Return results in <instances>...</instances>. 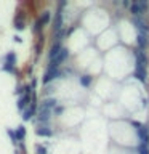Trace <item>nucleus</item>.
<instances>
[{
    "label": "nucleus",
    "instance_id": "nucleus-21",
    "mask_svg": "<svg viewBox=\"0 0 149 154\" xmlns=\"http://www.w3.org/2000/svg\"><path fill=\"white\" fill-rule=\"evenodd\" d=\"M38 19L42 21L43 26H47V24L51 21V11H50V10H45V11H42V14L38 16Z\"/></svg>",
    "mask_w": 149,
    "mask_h": 154
},
{
    "label": "nucleus",
    "instance_id": "nucleus-12",
    "mask_svg": "<svg viewBox=\"0 0 149 154\" xmlns=\"http://www.w3.org/2000/svg\"><path fill=\"white\" fill-rule=\"evenodd\" d=\"M136 133H138V138L141 141V144H149V127L147 125H143L141 128H138Z\"/></svg>",
    "mask_w": 149,
    "mask_h": 154
},
{
    "label": "nucleus",
    "instance_id": "nucleus-7",
    "mask_svg": "<svg viewBox=\"0 0 149 154\" xmlns=\"http://www.w3.org/2000/svg\"><path fill=\"white\" fill-rule=\"evenodd\" d=\"M13 26L16 31H24L26 29V21H24V11L16 10V14L13 18Z\"/></svg>",
    "mask_w": 149,
    "mask_h": 154
},
{
    "label": "nucleus",
    "instance_id": "nucleus-2",
    "mask_svg": "<svg viewBox=\"0 0 149 154\" xmlns=\"http://www.w3.org/2000/svg\"><path fill=\"white\" fill-rule=\"evenodd\" d=\"M67 58H69V50H67L66 47H62L61 51L58 53V56H56L53 61L48 63V69H59V66L67 60Z\"/></svg>",
    "mask_w": 149,
    "mask_h": 154
},
{
    "label": "nucleus",
    "instance_id": "nucleus-25",
    "mask_svg": "<svg viewBox=\"0 0 149 154\" xmlns=\"http://www.w3.org/2000/svg\"><path fill=\"white\" fill-rule=\"evenodd\" d=\"M35 152L37 154H48L47 148L43 146V144H35Z\"/></svg>",
    "mask_w": 149,
    "mask_h": 154
},
{
    "label": "nucleus",
    "instance_id": "nucleus-28",
    "mask_svg": "<svg viewBox=\"0 0 149 154\" xmlns=\"http://www.w3.org/2000/svg\"><path fill=\"white\" fill-rule=\"evenodd\" d=\"M37 84H38V80L35 79V77H32V79H31V84H29V85H31V88H32L34 91H35V88H37Z\"/></svg>",
    "mask_w": 149,
    "mask_h": 154
},
{
    "label": "nucleus",
    "instance_id": "nucleus-32",
    "mask_svg": "<svg viewBox=\"0 0 149 154\" xmlns=\"http://www.w3.org/2000/svg\"><path fill=\"white\" fill-rule=\"evenodd\" d=\"M143 106H144V108L147 106V100H146V98H143Z\"/></svg>",
    "mask_w": 149,
    "mask_h": 154
},
{
    "label": "nucleus",
    "instance_id": "nucleus-31",
    "mask_svg": "<svg viewBox=\"0 0 149 154\" xmlns=\"http://www.w3.org/2000/svg\"><path fill=\"white\" fill-rule=\"evenodd\" d=\"M13 38H14V42H16V43H21V42H23V38L19 37V35H14Z\"/></svg>",
    "mask_w": 149,
    "mask_h": 154
},
{
    "label": "nucleus",
    "instance_id": "nucleus-8",
    "mask_svg": "<svg viewBox=\"0 0 149 154\" xmlns=\"http://www.w3.org/2000/svg\"><path fill=\"white\" fill-rule=\"evenodd\" d=\"M132 23L136 26L139 34H147V35H149V23L143 16L141 18H132Z\"/></svg>",
    "mask_w": 149,
    "mask_h": 154
},
{
    "label": "nucleus",
    "instance_id": "nucleus-19",
    "mask_svg": "<svg viewBox=\"0 0 149 154\" xmlns=\"http://www.w3.org/2000/svg\"><path fill=\"white\" fill-rule=\"evenodd\" d=\"M16 53H14L13 50H10L8 53H7V55H5L3 56V63H8V64H14V66H16Z\"/></svg>",
    "mask_w": 149,
    "mask_h": 154
},
{
    "label": "nucleus",
    "instance_id": "nucleus-3",
    "mask_svg": "<svg viewBox=\"0 0 149 154\" xmlns=\"http://www.w3.org/2000/svg\"><path fill=\"white\" fill-rule=\"evenodd\" d=\"M59 77H62V71H59V69H48L47 67L45 74H43V77H42V82L45 85H48L50 82H53L55 79H59Z\"/></svg>",
    "mask_w": 149,
    "mask_h": 154
},
{
    "label": "nucleus",
    "instance_id": "nucleus-18",
    "mask_svg": "<svg viewBox=\"0 0 149 154\" xmlns=\"http://www.w3.org/2000/svg\"><path fill=\"white\" fill-rule=\"evenodd\" d=\"M79 82H80V85L82 87H90L91 85V82H93V75H90V74H82L79 77Z\"/></svg>",
    "mask_w": 149,
    "mask_h": 154
},
{
    "label": "nucleus",
    "instance_id": "nucleus-4",
    "mask_svg": "<svg viewBox=\"0 0 149 154\" xmlns=\"http://www.w3.org/2000/svg\"><path fill=\"white\" fill-rule=\"evenodd\" d=\"M51 114H53V111L38 109V114H37V117H35V122L40 124V127H43V125H48V122L51 120Z\"/></svg>",
    "mask_w": 149,
    "mask_h": 154
},
{
    "label": "nucleus",
    "instance_id": "nucleus-26",
    "mask_svg": "<svg viewBox=\"0 0 149 154\" xmlns=\"http://www.w3.org/2000/svg\"><path fill=\"white\" fill-rule=\"evenodd\" d=\"M14 95H18V96H23V95H24V85L18 84V85H16V88H14Z\"/></svg>",
    "mask_w": 149,
    "mask_h": 154
},
{
    "label": "nucleus",
    "instance_id": "nucleus-6",
    "mask_svg": "<svg viewBox=\"0 0 149 154\" xmlns=\"http://www.w3.org/2000/svg\"><path fill=\"white\" fill-rule=\"evenodd\" d=\"M135 56H136V69H147L149 60H147L146 53L136 48V50H135Z\"/></svg>",
    "mask_w": 149,
    "mask_h": 154
},
{
    "label": "nucleus",
    "instance_id": "nucleus-23",
    "mask_svg": "<svg viewBox=\"0 0 149 154\" xmlns=\"http://www.w3.org/2000/svg\"><path fill=\"white\" fill-rule=\"evenodd\" d=\"M7 135L10 137V141H11L14 146H16V144L19 143V141H18V138H16V132H14L13 128H7Z\"/></svg>",
    "mask_w": 149,
    "mask_h": 154
},
{
    "label": "nucleus",
    "instance_id": "nucleus-15",
    "mask_svg": "<svg viewBox=\"0 0 149 154\" xmlns=\"http://www.w3.org/2000/svg\"><path fill=\"white\" fill-rule=\"evenodd\" d=\"M61 42H53V45L50 47V51H48V60L50 61H53L55 58L58 56V53L61 51Z\"/></svg>",
    "mask_w": 149,
    "mask_h": 154
},
{
    "label": "nucleus",
    "instance_id": "nucleus-14",
    "mask_svg": "<svg viewBox=\"0 0 149 154\" xmlns=\"http://www.w3.org/2000/svg\"><path fill=\"white\" fill-rule=\"evenodd\" d=\"M35 135L37 137H43V138H50V137H53V130L48 127V125H43V127H38L35 128Z\"/></svg>",
    "mask_w": 149,
    "mask_h": 154
},
{
    "label": "nucleus",
    "instance_id": "nucleus-5",
    "mask_svg": "<svg viewBox=\"0 0 149 154\" xmlns=\"http://www.w3.org/2000/svg\"><path fill=\"white\" fill-rule=\"evenodd\" d=\"M53 34H56V32H59V31H62V10L61 8H56V11H55V18H53Z\"/></svg>",
    "mask_w": 149,
    "mask_h": 154
},
{
    "label": "nucleus",
    "instance_id": "nucleus-30",
    "mask_svg": "<svg viewBox=\"0 0 149 154\" xmlns=\"http://www.w3.org/2000/svg\"><path fill=\"white\" fill-rule=\"evenodd\" d=\"M122 5H123L125 8H130V5H132V3H130L128 0H123V2H122Z\"/></svg>",
    "mask_w": 149,
    "mask_h": 154
},
{
    "label": "nucleus",
    "instance_id": "nucleus-24",
    "mask_svg": "<svg viewBox=\"0 0 149 154\" xmlns=\"http://www.w3.org/2000/svg\"><path fill=\"white\" fill-rule=\"evenodd\" d=\"M138 154H149V144H141V143H139Z\"/></svg>",
    "mask_w": 149,
    "mask_h": 154
},
{
    "label": "nucleus",
    "instance_id": "nucleus-10",
    "mask_svg": "<svg viewBox=\"0 0 149 154\" xmlns=\"http://www.w3.org/2000/svg\"><path fill=\"white\" fill-rule=\"evenodd\" d=\"M37 111H38V104H31L26 111H23V120L24 122H27V120H32L34 119V116L37 114Z\"/></svg>",
    "mask_w": 149,
    "mask_h": 154
},
{
    "label": "nucleus",
    "instance_id": "nucleus-11",
    "mask_svg": "<svg viewBox=\"0 0 149 154\" xmlns=\"http://www.w3.org/2000/svg\"><path fill=\"white\" fill-rule=\"evenodd\" d=\"M56 106H58V100H56V98H51V96H50V98H45L40 104H38V109H48V111H53V109L56 108Z\"/></svg>",
    "mask_w": 149,
    "mask_h": 154
},
{
    "label": "nucleus",
    "instance_id": "nucleus-20",
    "mask_svg": "<svg viewBox=\"0 0 149 154\" xmlns=\"http://www.w3.org/2000/svg\"><path fill=\"white\" fill-rule=\"evenodd\" d=\"M14 132H16V138H18V141H24V138H26V133H27L26 127H24V125H18Z\"/></svg>",
    "mask_w": 149,
    "mask_h": 154
},
{
    "label": "nucleus",
    "instance_id": "nucleus-17",
    "mask_svg": "<svg viewBox=\"0 0 149 154\" xmlns=\"http://www.w3.org/2000/svg\"><path fill=\"white\" fill-rule=\"evenodd\" d=\"M133 77H136L139 82H147V69H135Z\"/></svg>",
    "mask_w": 149,
    "mask_h": 154
},
{
    "label": "nucleus",
    "instance_id": "nucleus-29",
    "mask_svg": "<svg viewBox=\"0 0 149 154\" xmlns=\"http://www.w3.org/2000/svg\"><path fill=\"white\" fill-rule=\"evenodd\" d=\"M32 69H34V64H31V66H29L27 69H26V72H27V75H31V77H32Z\"/></svg>",
    "mask_w": 149,
    "mask_h": 154
},
{
    "label": "nucleus",
    "instance_id": "nucleus-16",
    "mask_svg": "<svg viewBox=\"0 0 149 154\" xmlns=\"http://www.w3.org/2000/svg\"><path fill=\"white\" fill-rule=\"evenodd\" d=\"M43 43H45V35L43 34H40L37 38V43L34 45V53H35V58L40 56V53H42V48H43Z\"/></svg>",
    "mask_w": 149,
    "mask_h": 154
},
{
    "label": "nucleus",
    "instance_id": "nucleus-1",
    "mask_svg": "<svg viewBox=\"0 0 149 154\" xmlns=\"http://www.w3.org/2000/svg\"><path fill=\"white\" fill-rule=\"evenodd\" d=\"M147 8H149V3L146 0H136V2H132L128 11L132 13V18H141L147 11Z\"/></svg>",
    "mask_w": 149,
    "mask_h": 154
},
{
    "label": "nucleus",
    "instance_id": "nucleus-9",
    "mask_svg": "<svg viewBox=\"0 0 149 154\" xmlns=\"http://www.w3.org/2000/svg\"><path fill=\"white\" fill-rule=\"evenodd\" d=\"M29 106H31V95H23V96H19L18 101H16V108L18 111H26Z\"/></svg>",
    "mask_w": 149,
    "mask_h": 154
},
{
    "label": "nucleus",
    "instance_id": "nucleus-22",
    "mask_svg": "<svg viewBox=\"0 0 149 154\" xmlns=\"http://www.w3.org/2000/svg\"><path fill=\"white\" fill-rule=\"evenodd\" d=\"M42 29H43V24H42V21H40V19H37V21H34V24H32V32H34V34H37V35H40V34H42Z\"/></svg>",
    "mask_w": 149,
    "mask_h": 154
},
{
    "label": "nucleus",
    "instance_id": "nucleus-13",
    "mask_svg": "<svg viewBox=\"0 0 149 154\" xmlns=\"http://www.w3.org/2000/svg\"><path fill=\"white\" fill-rule=\"evenodd\" d=\"M136 43H138V50H146L149 47V35L147 34H139L138 32V38H136Z\"/></svg>",
    "mask_w": 149,
    "mask_h": 154
},
{
    "label": "nucleus",
    "instance_id": "nucleus-33",
    "mask_svg": "<svg viewBox=\"0 0 149 154\" xmlns=\"http://www.w3.org/2000/svg\"><path fill=\"white\" fill-rule=\"evenodd\" d=\"M21 154H23V152H21Z\"/></svg>",
    "mask_w": 149,
    "mask_h": 154
},
{
    "label": "nucleus",
    "instance_id": "nucleus-27",
    "mask_svg": "<svg viewBox=\"0 0 149 154\" xmlns=\"http://www.w3.org/2000/svg\"><path fill=\"white\" fill-rule=\"evenodd\" d=\"M62 111H64V106H56V108L53 109V114H55V116H59V114H62Z\"/></svg>",
    "mask_w": 149,
    "mask_h": 154
}]
</instances>
